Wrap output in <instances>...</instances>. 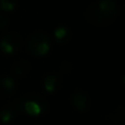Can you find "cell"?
Returning a JSON list of instances; mask_svg holds the SVG:
<instances>
[{
	"label": "cell",
	"mask_w": 125,
	"mask_h": 125,
	"mask_svg": "<svg viewBox=\"0 0 125 125\" xmlns=\"http://www.w3.org/2000/svg\"><path fill=\"white\" fill-rule=\"evenodd\" d=\"M119 14L115 0H97L84 11V18L89 24L97 28H106L114 23Z\"/></svg>",
	"instance_id": "obj_1"
},
{
	"label": "cell",
	"mask_w": 125,
	"mask_h": 125,
	"mask_svg": "<svg viewBox=\"0 0 125 125\" xmlns=\"http://www.w3.org/2000/svg\"><path fill=\"white\" fill-rule=\"evenodd\" d=\"M18 113L31 117H41L48 111V102L43 95L37 93H26L14 101Z\"/></svg>",
	"instance_id": "obj_2"
},
{
	"label": "cell",
	"mask_w": 125,
	"mask_h": 125,
	"mask_svg": "<svg viewBox=\"0 0 125 125\" xmlns=\"http://www.w3.org/2000/svg\"><path fill=\"white\" fill-rule=\"evenodd\" d=\"M26 46L31 56H46L52 48V37L43 31H35L29 36Z\"/></svg>",
	"instance_id": "obj_3"
},
{
	"label": "cell",
	"mask_w": 125,
	"mask_h": 125,
	"mask_svg": "<svg viewBox=\"0 0 125 125\" xmlns=\"http://www.w3.org/2000/svg\"><path fill=\"white\" fill-rule=\"evenodd\" d=\"M22 37L15 32L4 34L0 39V50L6 55H14L21 50Z\"/></svg>",
	"instance_id": "obj_4"
},
{
	"label": "cell",
	"mask_w": 125,
	"mask_h": 125,
	"mask_svg": "<svg viewBox=\"0 0 125 125\" xmlns=\"http://www.w3.org/2000/svg\"><path fill=\"white\" fill-rule=\"evenodd\" d=\"M70 103L77 112L84 113L89 111L91 105V100L89 94L83 90H76L70 97Z\"/></svg>",
	"instance_id": "obj_5"
},
{
	"label": "cell",
	"mask_w": 125,
	"mask_h": 125,
	"mask_svg": "<svg viewBox=\"0 0 125 125\" xmlns=\"http://www.w3.org/2000/svg\"><path fill=\"white\" fill-rule=\"evenodd\" d=\"M62 83V77L57 73H48L42 79V84L46 92L55 93L59 89Z\"/></svg>",
	"instance_id": "obj_6"
},
{
	"label": "cell",
	"mask_w": 125,
	"mask_h": 125,
	"mask_svg": "<svg viewBox=\"0 0 125 125\" xmlns=\"http://www.w3.org/2000/svg\"><path fill=\"white\" fill-rule=\"evenodd\" d=\"M17 82L10 76H3L0 78V99H7L15 92Z\"/></svg>",
	"instance_id": "obj_7"
},
{
	"label": "cell",
	"mask_w": 125,
	"mask_h": 125,
	"mask_svg": "<svg viewBox=\"0 0 125 125\" xmlns=\"http://www.w3.org/2000/svg\"><path fill=\"white\" fill-rule=\"evenodd\" d=\"M32 70V65L26 59H20L17 61L11 67V73L15 77H25Z\"/></svg>",
	"instance_id": "obj_8"
},
{
	"label": "cell",
	"mask_w": 125,
	"mask_h": 125,
	"mask_svg": "<svg viewBox=\"0 0 125 125\" xmlns=\"http://www.w3.org/2000/svg\"><path fill=\"white\" fill-rule=\"evenodd\" d=\"M54 39L57 44L65 45V44L69 43L70 40L73 39V31L64 25L57 26L54 31Z\"/></svg>",
	"instance_id": "obj_9"
},
{
	"label": "cell",
	"mask_w": 125,
	"mask_h": 125,
	"mask_svg": "<svg viewBox=\"0 0 125 125\" xmlns=\"http://www.w3.org/2000/svg\"><path fill=\"white\" fill-rule=\"evenodd\" d=\"M18 114V110L14 105V102L6 105L1 111H0V123L2 124H9L15 119Z\"/></svg>",
	"instance_id": "obj_10"
},
{
	"label": "cell",
	"mask_w": 125,
	"mask_h": 125,
	"mask_svg": "<svg viewBox=\"0 0 125 125\" xmlns=\"http://www.w3.org/2000/svg\"><path fill=\"white\" fill-rule=\"evenodd\" d=\"M125 117V111L123 106H119L117 109H115L113 112H111L108 115V119L113 121L114 123H122L124 121Z\"/></svg>",
	"instance_id": "obj_11"
},
{
	"label": "cell",
	"mask_w": 125,
	"mask_h": 125,
	"mask_svg": "<svg viewBox=\"0 0 125 125\" xmlns=\"http://www.w3.org/2000/svg\"><path fill=\"white\" fill-rule=\"evenodd\" d=\"M0 8L6 12H13L17 8V0H0Z\"/></svg>",
	"instance_id": "obj_12"
},
{
	"label": "cell",
	"mask_w": 125,
	"mask_h": 125,
	"mask_svg": "<svg viewBox=\"0 0 125 125\" xmlns=\"http://www.w3.org/2000/svg\"><path fill=\"white\" fill-rule=\"evenodd\" d=\"M73 69V62H68V61H64L59 66V73H70Z\"/></svg>",
	"instance_id": "obj_13"
},
{
	"label": "cell",
	"mask_w": 125,
	"mask_h": 125,
	"mask_svg": "<svg viewBox=\"0 0 125 125\" xmlns=\"http://www.w3.org/2000/svg\"><path fill=\"white\" fill-rule=\"evenodd\" d=\"M9 23H10V21H9V18L7 17V15L2 14V13H0V31L4 30V29L8 28Z\"/></svg>",
	"instance_id": "obj_14"
}]
</instances>
